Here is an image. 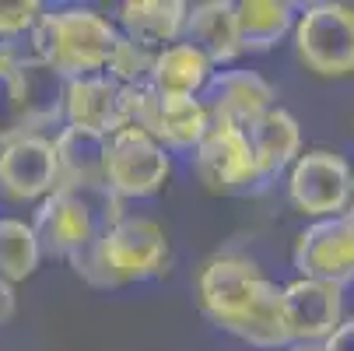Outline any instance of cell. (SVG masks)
Returning a JSON list of instances; mask_svg holds the SVG:
<instances>
[{
  "mask_svg": "<svg viewBox=\"0 0 354 351\" xmlns=\"http://www.w3.org/2000/svg\"><path fill=\"white\" fill-rule=\"evenodd\" d=\"M235 337L257 344V348H284L288 341V327H284V313H281V288L274 281L263 285L257 306L245 313V320L239 323Z\"/></svg>",
  "mask_w": 354,
  "mask_h": 351,
  "instance_id": "603a6c76",
  "label": "cell"
},
{
  "mask_svg": "<svg viewBox=\"0 0 354 351\" xmlns=\"http://www.w3.org/2000/svg\"><path fill=\"white\" fill-rule=\"evenodd\" d=\"M21 134H32V130H28L21 98L15 88V74H11V67H4L0 71V144H8Z\"/></svg>",
  "mask_w": 354,
  "mask_h": 351,
  "instance_id": "cb8c5ba5",
  "label": "cell"
},
{
  "mask_svg": "<svg viewBox=\"0 0 354 351\" xmlns=\"http://www.w3.org/2000/svg\"><path fill=\"white\" fill-rule=\"evenodd\" d=\"M123 35L120 28L91 8H64V11H42L39 25L28 35V46L39 60L53 71L71 78L106 74Z\"/></svg>",
  "mask_w": 354,
  "mask_h": 351,
  "instance_id": "7a4b0ae2",
  "label": "cell"
},
{
  "mask_svg": "<svg viewBox=\"0 0 354 351\" xmlns=\"http://www.w3.org/2000/svg\"><path fill=\"white\" fill-rule=\"evenodd\" d=\"M295 267L301 278L344 288L354 281V211L313 222L295 242Z\"/></svg>",
  "mask_w": 354,
  "mask_h": 351,
  "instance_id": "9c48e42d",
  "label": "cell"
},
{
  "mask_svg": "<svg viewBox=\"0 0 354 351\" xmlns=\"http://www.w3.org/2000/svg\"><path fill=\"white\" fill-rule=\"evenodd\" d=\"M64 120L67 127L95 130V134H116L127 127V84L113 81L109 74H88L67 81L64 98Z\"/></svg>",
  "mask_w": 354,
  "mask_h": 351,
  "instance_id": "5bb4252c",
  "label": "cell"
},
{
  "mask_svg": "<svg viewBox=\"0 0 354 351\" xmlns=\"http://www.w3.org/2000/svg\"><path fill=\"white\" fill-rule=\"evenodd\" d=\"M281 313H284L288 341L313 348L316 341H326L340 327L344 298H340L337 285L298 278V281L281 288Z\"/></svg>",
  "mask_w": 354,
  "mask_h": 351,
  "instance_id": "8fae6325",
  "label": "cell"
},
{
  "mask_svg": "<svg viewBox=\"0 0 354 351\" xmlns=\"http://www.w3.org/2000/svg\"><path fill=\"white\" fill-rule=\"evenodd\" d=\"M288 197L291 204L309 218H333L344 215L351 204V165L337 152H306L298 155L288 176Z\"/></svg>",
  "mask_w": 354,
  "mask_h": 351,
  "instance_id": "52a82bcc",
  "label": "cell"
},
{
  "mask_svg": "<svg viewBox=\"0 0 354 351\" xmlns=\"http://www.w3.org/2000/svg\"><path fill=\"white\" fill-rule=\"evenodd\" d=\"M295 351H319V348H306V344H301V348H295Z\"/></svg>",
  "mask_w": 354,
  "mask_h": 351,
  "instance_id": "f546056e",
  "label": "cell"
},
{
  "mask_svg": "<svg viewBox=\"0 0 354 351\" xmlns=\"http://www.w3.org/2000/svg\"><path fill=\"white\" fill-rule=\"evenodd\" d=\"M186 42L196 46L211 64H232L242 53L239 42V21L232 0H204L186 11Z\"/></svg>",
  "mask_w": 354,
  "mask_h": 351,
  "instance_id": "d6986e66",
  "label": "cell"
},
{
  "mask_svg": "<svg viewBox=\"0 0 354 351\" xmlns=\"http://www.w3.org/2000/svg\"><path fill=\"white\" fill-rule=\"evenodd\" d=\"M127 127H140L162 147L193 152L211 127L207 109L189 95H162L151 84H127Z\"/></svg>",
  "mask_w": 354,
  "mask_h": 351,
  "instance_id": "277c9868",
  "label": "cell"
},
{
  "mask_svg": "<svg viewBox=\"0 0 354 351\" xmlns=\"http://www.w3.org/2000/svg\"><path fill=\"white\" fill-rule=\"evenodd\" d=\"M193 165H196L200 183L211 193H239L260 183L245 130L221 120H211L200 144L193 147Z\"/></svg>",
  "mask_w": 354,
  "mask_h": 351,
  "instance_id": "ba28073f",
  "label": "cell"
},
{
  "mask_svg": "<svg viewBox=\"0 0 354 351\" xmlns=\"http://www.w3.org/2000/svg\"><path fill=\"white\" fill-rule=\"evenodd\" d=\"M106 144L109 137L81 130V127H64L53 137L57 152V176L64 190H84V186H106Z\"/></svg>",
  "mask_w": 354,
  "mask_h": 351,
  "instance_id": "ac0fdd59",
  "label": "cell"
},
{
  "mask_svg": "<svg viewBox=\"0 0 354 351\" xmlns=\"http://www.w3.org/2000/svg\"><path fill=\"white\" fill-rule=\"evenodd\" d=\"M169 264V239L165 228L151 218H120L102 228L81 253L71 257L77 278L95 288H120L130 281H144L162 274Z\"/></svg>",
  "mask_w": 354,
  "mask_h": 351,
  "instance_id": "6da1fadb",
  "label": "cell"
},
{
  "mask_svg": "<svg viewBox=\"0 0 354 351\" xmlns=\"http://www.w3.org/2000/svg\"><path fill=\"white\" fill-rule=\"evenodd\" d=\"M25 49H28V42L25 39H18V42H11V39H0V71H4V67H11L21 53H25Z\"/></svg>",
  "mask_w": 354,
  "mask_h": 351,
  "instance_id": "83f0119b",
  "label": "cell"
},
{
  "mask_svg": "<svg viewBox=\"0 0 354 351\" xmlns=\"http://www.w3.org/2000/svg\"><path fill=\"white\" fill-rule=\"evenodd\" d=\"M298 60L323 78L354 74V8L319 0L295 21Z\"/></svg>",
  "mask_w": 354,
  "mask_h": 351,
  "instance_id": "3957f363",
  "label": "cell"
},
{
  "mask_svg": "<svg viewBox=\"0 0 354 351\" xmlns=\"http://www.w3.org/2000/svg\"><path fill=\"white\" fill-rule=\"evenodd\" d=\"M186 11L183 0H127L120 8V35L147 53H158L183 35Z\"/></svg>",
  "mask_w": 354,
  "mask_h": 351,
  "instance_id": "e0dca14e",
  "label": "cell"
},
{
  "mask_svg": "<svg viewBox=\"0 0 354 351\" xmlns=\"http://www.w3.org/2000/svg\"><path fill=\"white\" fill-rule=\"evenodd\" d=\"M172 172L169 152L147 137L140 127H123L109 134L106 144V186L123 197H151L165 186Z\"/></svg>",
  "mask_w": 354,
  "mask_h": 351,
  "instance_id": "5b68a950",
  "label": "cell"
},
{
  "mask_svg": "<svg viewBox=\"0 0 354 351\" xmlns=\"http://www.w3.org/2000/svg\"><path fill=\"white\" fill-rule=\"evenodd\" d=\"M319 351H354V320H340V327L323 341Z\"/></svg>",
  "mask_w": 354,
  "mask_h": 351,
  "instance_id": "484cf974",
  "label": "cell"
},
{
  "mask_svg": "<svg viewBox=\"0 0 354 351\" xmlns=\"http://www.w3.org/2000/svg\"><path fill=\"white\" fill-rule=\"evenodd\" d=\"M196 98L211 120L245 130L252 120H260L267 109H274L277 91L257 71H214Z\"/></svg>",
  "mask_w": 354,
  "mask_h": 351,
  "instance_id": "4fadbf2b",
  "label": "cell"
},
{
  "mask_svg": "<svg viewBox=\"0 0 354 351\" xmlns=\"http://www.w3.org/2000/svg\"><path fill=\"white\" fill-rule=\"evenodd\" d=\"M15 313H18V295H15V285L0 281V327L11 323V320H15Z\"/></svg>",
  "mask_w": 354,
  "mask_h": 351,
  "instance_id": "4316f807",
  "label": "cell"
},
{
  "mask_svg": "<svg viewBox=\"0 0 354 351\" xmlns=\"http://www.w3.org/2000/svg\"><path fill=\"white\" fill-rule=\"evenodd\" d=\"M11 74H15V88H18V98H21V109H25L32 134L64 120L67 78L60 71H53L46 60H39L32 53V46L11 64Z\"/></svg>",
  "mask_w": 354,
  "mask_h": 351,
  "instance_id": "9a60e30c",
  "label": "cell"
},
{
  "mask_svg": "<svg viewBox=\"0 0 354 351\" xmlns=\"http://www.w3.org/2000/svg\"><path fill=\"white\" fill-rule=\"evenodd\" d=\"M42 11L46 8L35 4V0H0V39L18 42V39L32 35Z\"/></svg>",
  "mask_w": 354,
  "mask_h": 351,
  "instance_id": "d4e9b609",
  "label": "cell"
},
{
  "mask_svg": "<svg viewBox=\"0 0 354 351\" xmlns=\"http://www.w3.org/2000/svg\"><path fill=\"white\" fill-rule=\"evenodd\" d=\"M267 278L249 257H214L204 271H200V306L204 313L228 334L239 330L245 313L257 306Z\"/></svg>",
  "mask_w": 354,
  "mask_h": 351,
  "instance_id": "8992f818",
  "label": "cell"
},
{
  "mask_svg": "<svg viewBox=\"0 0 354 351\" xmlns=\"http://www.w3.org/2000/svg\"><path fill=\"white\" fill-rule=\"evenodd\" d=\"M57 152L42 134H21L0 144V190L11 200H42L57 190Z\"/></svg>",
  "mask_w": 354,
  "mask_h": 351,
  "instance_id": "7c38bea8",
  "label": "cell"
},
{
  "mask_svg": "<svg viewBox=\"0 0 354 351\" xmlns=\"http://www.w3.org/2000/svg\"><path fill=\"white\" fill-rule=\"evenodd\" d=\"M235 21L242 49L263 53L295 28V11L284 0H242V4H235Z\"/></svg>",
  "mask_w": 354,
  "mask_h": 351,
  "instance_id": "44dd1931",
  "label": "cell"
},
{
  "mask_svg": "<svg viewBox=\"0 0 354 351\" xmlns=\"http://www.w3.org/2000/svg\"><path fill=\"white\" fill-rule=\"evenodd\" d=\"M351 204H354V169H351Z\"/></svg>",
  "mask_w": 354,
  "mask_h": 351,
  "instance_id": "f1b7e54d",
  "label": "cell"
},
{
  "mask_svg": "<svg viewBox=\"0 0 354 351\" xmlns=\"http://www.w3.org/2000/svg\"><path fill=\"white\" fill-rule=\"evenodd\" d=\"M245 141H249V152H252V162H257V172H260V183L284 172L288 165H295V159L301 155V130H298V120L274 106L267 109L260 120H252L245 127Z\"/></svg>",
  "mask_w": 354,
  "mask_h": 351,
  "instance_id": "2e32d148",
  "label": "cell"
},
{
  "mask_svg": "<svg viewBox=\"0 0 354 351\" xmlns=\"http://www.w3.org/2000/svg\"><path fill=\"white\" fill-rule=\"evenodd\" d=\"M39 260L42 253H39L32 225H25L21 218H0V281L18 285L32 278Z\"/></svg>",
  "mask_w": 354,
  "mask_h": 351,
  "instance_id": "7402d4cb",
  "label": "cell"
},
{
  "mask_svg": "<svg viewBox=\"0 0 354 351\" xmlns=\"http://www.w3.org/2000/svg\"><path fill=\"white\" fill-rule=\"evenodd\" d=\"M32 232H35V242H39L42 257L71 260L74 253H81L88 242H95V235L102 228H98L95 215L88 211V204L77 193L57 186L49 197L39 200Z\"/></svg>",
  "mask_w": 354,
  "mask_h": 351,
  "instance_id": "30bf717a",
  "label": "cell"
},
{
  "mask_svg": "<svg viewBox=\"0 0 354 351\" xmlns=\"http://www.w3.org/2000/svg\"><path fill=\"white\" fill-rule=\"evenodd\" d=\"M214 64L200 53L189 42H172L165 49H158L155 60H151V74L147 84L162 91V95H189L196 98L204 91V84L211 81Z\"/></svg>",
  "mask_w": 354,
  "mask_h": 351,
  "instance_id": "ffe728a7",
  "label": "cell"
}]
</instances>
